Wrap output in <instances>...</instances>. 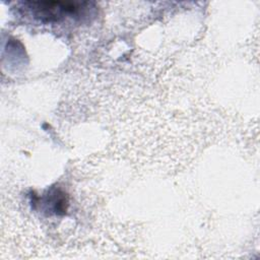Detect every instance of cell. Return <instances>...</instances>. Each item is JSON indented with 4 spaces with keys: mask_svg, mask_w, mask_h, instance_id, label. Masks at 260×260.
<instances>
[{
    "mask_svg": "<svg viewBox=\"0 0 260 260\" xmlns=\"http://www.w3.org/2000/svg\"><path fill=\"white\" fill-rule=\"evenodd\" d=\"M35 17L42 21H57L67 14L76 13L82 4L68 2H28Z\"/></svg>",
    "mask_w": 260,
    "mask_h": 260,
    "instance_id": "6da1fadb",
    "label": "cell"
}]
</instances>
